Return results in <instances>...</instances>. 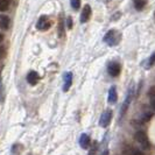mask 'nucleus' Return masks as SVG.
I'll return each mask as SVG.
<instances>
[{
    "label": "nucleus",
    "mask_w": 155,
    "mask_h": 155,
    "mask_svg": "<svg viewBox=\"0 0 155 155\" xmlns=\"http://www.w3.org/2000/svg\"><path fill=\"white\" fill-rule=\"evenodd\" d=\"M134 139L139 142L140 146L143 148V149H149L150 148V142L148 140L147 134L143 132V131H138V132L134 134Z\"/></svg>",
    "instance_id": "f257e3e1"
},
{
    "label": "nucleus",
    "mask_w": 155,
    "mask_h": 155,
    "mask_svg": "<svg viewBox=\"0 0 155 155\" xmlns=\"http://www.w3.org/2000/svg\"><path fill=\"white\" fill-rule=\"evenodd\" d=\"M118 34H119V33H117L116 31H107L106 35L104 36V41L107 42L110 46H114V45L118 43V41H119V39H118Z\"/></svg>",
    "instance_id": "f03ea898"
},
{
    "label": "nucleus",
    "mask_w": 155,
    "mask_h": 155,
    "mask_svg": "<svg viewBox=\"0 0 155 155\" xmlns=\"http://www.w3.org/2000/svg\"><path fill=\"white\" fill-rule=\"evenodd\" d=\"M111 119H112V111L107 110L101 114V119H99V125L101 127H107L111 123Z\"/></svg>",
    "instance_id": "7ed1b4c3"
},
{
    "label": "nucleus",
    "mask_w": 155,
    "mask_h": 155,
    "mask_svg": "<svg viewBox=\"0 0 155 155\" xmlns=\"http://www.w3.org/2000/svg\"><path fill=\"white\" fill-rule=\"evenodd\" d=\"M50 26H51V22L47 16H41L38 21V25H36L38 29H40V31H47L50 28Z\"/></svg>",
    "instance_id": "20e7f679"
},
{
    "label": "nucleus",
    "mask_w": 155,
    "mask_h": 155,
    "mask_svg": "<svg viewBox=\"0 0 155 155\" xmlns=\"http://www.w3.org/2000/svg\"><path fill=\"white\" fill-rule=\"evenodd\" d=\"M107 70H109V74L112 77H117L120 74V65L117 62H110L107 65Z\"/></svg>",
    "instance_id": "39448f33"
},
{
    "label": "nucleus",
    "mask_w": 155,
    "mask_h": 155,
    "mask_svg": "<svg viewBox=\"0 0 155 155\" xmlns=\"http://www.w3.org/2000/svg\"><path fill=\"white\" fill-rule=\"evenodd\" d=\"M91 16V7L90 5H85L83 7V11H82V14H81V22L85 23Z\"/></svg>",
    "instance_id": "423d86ee"
},
{
    "label": "nucleus",
    "mask_w": 155,
    "mask_h": 155,
    "mask_svg": "<svg viewBox=\"0 0 155 155\" xmlns=\"http://www.w3.org/2000/svg\"><path fill=\"white\" fill-rule=\"evenodd\" d=\"M39 81H40V76L36 71H31V72L27 75V82H28L31 85H36Z\"/></svg>",
    "instance_id": "0eeeda50"
},
{
    "label": "nucleus",
    "mask_w": 155,
    "mask_h": 155,
    "mask_svg": "<svg viewBox=\"0 0 155 155\" xmlns=\"http://www.w3.org/2000/svg\"><path fill=\"white\" fill-rule=\"evenodd\" d=\"M71 83H72V74L71 72H67L64 75V84H63V91L67 92L71 86Z\"/></svg>",
    "instance_id": "6e6552de"
},
{
    "label": "nucleus",
    "mask_w": 155,
    "mask_h": 155,
    "mask_svg": "<svg viewBox=\"0 0 155 155\" xmlns=\"http://www.w3.org/2000/svg\"><path fill=\"white\" fill-rule=\"evenodd\" d=\"M123 154L124 155H143V153H142L141 150H139V149H137V148L127 146V147H125L124 149H123Z\"/></svg>",
    "instance_id": "1a4fd4ad"
},
{
    "label": "nucleus",
    "mask_w": 155,
    "mask_h": 155,
    "mask_svg": "<svg viewBox=\"0 0 155 155\" xmlns=\"http://www.w3.org/2000/svg\"><path fill=\"white\" fill-rule=\"evenodd\" d=\"M79 145L82 146L83 149H87L90 147V138L87 134H82L79 138Z\"/></svg>",
    "instance_id": "9d476101"
},
{
    "label": "nucleus",
    "mask_w": 155,
    "mask_h": 155,
    "mask_svg": "<svg viewBox=\"0 0 155 155\" xmlns=\"http://www.w3.org/2000/svg\"><path fill=\"white\" fill-rule=\"evenodd\" d=\"M107 101L110 104H114L117 101V91L116 86H111L109 90V96H107Z\"/></svg>",
    "instance_id": "9b49d317"
},
{
    "label": "nucleus",
    "mask_w": 155,
    "mask_h": 155,
    "mask_svg": "<svg viewBox=\"0 0 155 155\" xmlns=\"http://www.w3.org/2000/svg\"><path fill=\"white\" fill-rule=\"evenodd\" d=\"M132 92L133 90L132 89H130L128 90V94H127V97H126V101H125L124 105H123V107H121V117L125 114V112H126V110L128 107V104H130V101H131V98H132Z\"/></svg>",
    "instance_id": "f8f14e48"
},
{
    "label": "nucleus",
    "mask_w": 155,
    "mask_h": 155,
    "mask_svg": "<svg viewBox=\"0 0 155 155\" xmlns=\"http://www.w3.org/2000/svg\"><path fill=\"white\" fill-rule=\"evenodd\" d=\"M0 27L2 29H7L9 27V18L6 15H0Z\"/></svg>",
    "instance_id": "ddd939ff"
},
{
    "label": "nucleus",
    "mask_w": 155,
    "mask_h": 155,
    "mask_svg": "<svg viewBox=\"0 0 155 155\" xmlns=\"http://www.w3.org/2000/svg\"><path fill=\"white\" fill-rule=\"evenodd\" d=\"M146 4H147V0H134V7L138 11L143 9V7L146 6Z\"/></svg>",
    "instance_id": "4468645a"
},
{
    "label": "nucleus",
    "mask_w": 155,
    "mask_h": 155,
    "mask_svg": "<svg viewBox=\"0 0 155 155\" xmlns=\"http://www.w3.org/2000/svg\"><path fill=\"white\" fill-rule=\"evenodd\" d=\"M9 6V2H8V0H0V11L1 12H4V11H6Z\"/></svg>",
    "instance_id": "2eb2a0df"
},
{
    "label": "nucleus",
    "mask_w": 155,
    "mask_h": 155,
    "mask_svg": "<svg viewBox=\"0 0 155 155\" xmlns=\"http://www.w3.org/2000/svg\"><path fill=\"white\" fill-rule=\"evenodd\" d=\"M21 145H14L13 148H12V154L13 155H19V153L21 152Z\"/></svg>",
    "instance_id": "dca6fc26"
},
{
    "label": "nucleus",
    "mask_w": 155,
    "mask_h": 155,
    "mask_svg": "<svg viewBox=\"0 0 155 155\" xmlns=\"http://www.w3.org/2000/svg\"><path fill=\"white\" fill-rule=\"evenodd\" d=\"M70 2H71V6H72V8H74L75 11L79 9V6H81V0H70Z\"/></svg>",
    "instance_id": "f3484780"
},
{
    "label": "nucleus",
    "mask_w": 155,
    "mask_h": 155,
    "mask_svg": "<svg viewBox=\"0 0 155 155\" xmlns=\"http://www.w3.org/2000/svg\"><path fill=\"white\" fill-rule=\"evenodd\" d=\"M96 153H97V142L93 143V146L91 147V149H90L89 155H96Z\"/></svg>",
    "instance_id": "a211bd4d"
},
{
    "label": "nucleus",
    "mask_w": 155,
    "mask_h": 155,
    "mask_svg": "<svg viewBox=\"0 0 155 155\" xmlns=\"http://www.w3.org/2000/svg\"><path fill=\"white\" fill-rule=\"evenodd\" d=\"M148 96H149L150 98H155V86H152V87L149 89V91H148Z\"/></svg>",
    "instance_id": "6ab92c4d"
},
{
    "label": "nucleus",
    "mask_w": 155,
    "mask_h": 155,
    "mask_svg": "<svg viewBox=\"0 0 155 155\" xmlns=\"http://www.w3.org/2000/svg\"><path fill=\"white\" fill-rule=\"evenodd\" d=\"M148 62H149V67H152V65L155 64V53L149 57V61H148Z\"/></svg>",
    "instance_id": "aec40b11"
},
{
    "label": "nucleus",
    "mask_w": 155,
    "mask_h": 155,
    "mask_svg": "<svg viewBox=\"0 0 155 155\" xmlns=\"http://www.w3.org/2000/svg\"><path fill=\"white\" fill-rule=\"evenodd\" d=\"M150 118H152V113H146V114L142 116V120L143 121H148Z\"/></svg>",
    "instance_id": "412c9836"
},
{
    "label": "nucleus",
    "mask_w": 155,
    "mask_h": 155,
    "mask_svg": "<svg viewBox=\"0 0 155 155\" xmlns=\"http://www.w3.org/2000/svg\"><path fill=\"white\" fill-rule=\"evenodd\" d=\"M71 27H72V19L68 18V28H71Z\"/></svg>",
    "instance_id": "4be33fe9"
},
{
    "label": "nucleus",
    "mask_w": 155,
    "mask_h": 155,
    "mask_svg": "<svg viewBox=\"0 0 155 155\" xmlns=\"http://www.w3.org/2000/svg\"><path fill=\"white\" fill-rule=\"evenodd\" d=\"M2 97V84H1V79H0V99Z\"/></svg>",
    "instance_id": "5701e85b"
},
{
    "label": "nucleus",
    "mask_w": 155,
    "mask_h": 155,
    "mask_svg": "<svg viewBox=\"0 0 155 155\" xmlns=\"http://www.w3.org/2000/svg\"><path fill=\"white\" fill-rule=\"evenodd\" d=\"M152 107H153V110L155 111V98L152 99Z\"/></svg>",
    "instance_id": "b1692460"
},
{
    "label": "nucleus",
    "mask_w": 155,
    "mask_h": 155,
    "mask_svg": "<svg viewBox=\"0 0 155 155\" xmlns=\"http://www.w3.org/2000/svg\"><path fill=\"white\" fill-rule=\"evenodd\" d=\"M4 56V49L2 48H0V58Z\"/></svg>",
    "instance_id": "393cba45"
},
{
    "label": "nucleus",
    "mask_w": 155,
    "mask_h": 155,
    "mask_svg": "<svg viewBox=\"0 0 155 155\" xmlns=\"http://www.w3.org/2000/svg\"><path fill=\"white\" fill-rule=\"evenodd\" d=\"M101 155H109V150H104V152L101 153Z\"/></svg>",
    "instance_id": "a878e982"
},
{
    "label": "nucleus",
    "mask_w": 155,
    "mask_h": 155,
    "mask_svg": "<svg viewBox=\"0 0 155 155\" xmlns=\"http://www.w3.org/2000/svg\"><path fill=\"white\" fill-rule=\"evenodd\" d=\"M2 40H4V35H2V34H0V42H2Z\"/></svg>",
    "instance_id": "bb28decb"
},
{
    "label": "nucleus",
    "mask_w": 155,
    "mask_h": 155,
    "mask_svg": "<svg viewBox=\"0 0 155 155\" xmlns=\"http://www.w3.org/2000/svg\"><path fill=\"white\" fill-rule=\"evenodd\" d=\"M154 16H155V14H154Z\"/></svg>",
    "instance_id": "cd10ccee"
}]
</instances>
